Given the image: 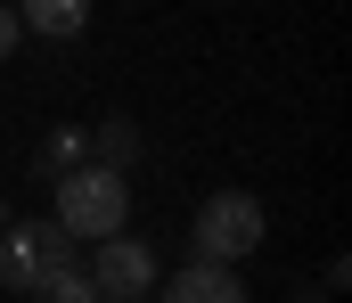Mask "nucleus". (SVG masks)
I'll list each match as a JSON object with an SVG mask.
<instances>
[{"instance_id": "f257e3e1", "label": "nucleus", "mask_w": 352, "mask_h": 303, "mask_svg": "<svg viewBox=\"0 0 352 303\" xmlns=\"http://www.w3.org/2000/svg\"><path fill=\"white\" fill-rule=\"evenodd\" d=\"M58 221H66V238L74 246H90V238H107V229H123L131 221V181H123V164H66L58 172Z\"/></svg>"}, {"instance_id": "f03ea898", "label": "nucleus", "mask_w": 352, "mask_h": 303, "mask_svg": "<svg viewBox=\"0 0 352 303\" xmlns=\"http://www.w3.org/2000/svg\"><path fill=\"white\" fill-rule=\"evenodd\" d=\"M188 238H197V254H213V262H246L270 238V213H263V197H246V189H213V197L197 205Z\"/></svg>"}, {"instance_id": "7ed1b4c3", "label": "nucleus", "mask_w": 352, "mask_h": 303, "mask_svg": "<svg viewBox=\"0 0 352 303\" xmlns=\"http://www.w3.org/2000/svg\"><path fill=\"white\" fill-rule=\"evenodd\" d=\"M90 287H98L107 303H148L156 287H164V262H156L148 238L107 229V238H90Z\"/></svg>"}, {"instance_id": "20e7f679", "label": "nucleus", "mask_w": 352, "mask_h": 303, "mask_svg": "<svg viewBox=\"0 0 352 303\" xmlns=\"http://www.w3.org/2000/svg\"><path fill=\"white\" fill-rule=\"evenodd\" d=\"M58 262H74L66 221H0V287L8 295H33L41 271H58Z\"/></svg>"}, {"instance_id": "39448f33", "label": "nucleus", "mask_w": 352, "mask_h": 303, "mask_svg": "<svg viewBox=\"0 0 352 303\" xmlns=\"http://www.w3.org/2000/svg\"><path fill=\"white\" fill-rule=\"evenodd\" d=\"M173 303H246V271H238V262L197 254L188 271H173Z\"/></svg>"}, {"instance_id": "423d86ee", "label": "nucleus", "mask_w": 352, "mask_h": 303, "mask_svg": "<svg viewBox=\"0 0 352 303\" xmlns=\"http://www.w3.org/2000/svg\"><path fill=\"white\" fill-rule=\"evenodd\" d=\"M90 8H98V0H16V25H25L33 41H82Z\"/></svg>"}, {"instance_id": "0eeeda50", "label": "nucleus", "mask_w": 352, "mask_h": 303, "mask_svg": "<svg viewBox=\"0 0 352 303\" xmlns=\"http://www.w3.org/2000/svg\"><path fill=\"white\" fill-rule=\"evenodd\" d=\"M41 303H90L98 287H90V271L82 262H58V271H41V287H33Z\"/></svg>"}, {"instance_id": "6e6552de", "label": "nucleus", "mask_w": 352, "mask_h": 303, "mask_svg": "<svg viewBox=\"0 0 352 303\" xmlns=\"http://www.w3.org/2000/svg\"><path fill=\"white\" fill-rule=\"evenodd\" d=\"M131 148H140V139H131V123H98V156H107V164H123Z\"/></svg>"}, {"instance_id": "1a4fd4ad", "label": "nucleus", "mask_w": 352, "mask_h": 303, "mask_svg": "<svg viewBox=\"0 0 352 303\" xmlns=\"http://www.w3.org/2000/svg\"><path fill=\"white\" fill-rule=\"evenodd\" d=\"M90 139L82 131H50V172H66V164H74V156H82Z\"/></svg>"}, {"instance_id": "9d476101", "label": "nucleus", "mask_w": 352, "mask_h": 303, "mask_svg": "<svg viewBox=\"0 0 352 303\" xmlns=\"http://www.w3.org/2000/svg\"><path fill=\"white\" fill-rule=\"evenodd\" d=\"M16 41H25V25H16V0H0V58H16Z\"/></svg>"}, {"instance_id": "9b49d317", "label": "nucleus", "mask_w": 352, "mask_h": 303, "mask_svg": "<svg viewBox=\"0 0 352 303\" xmlns=\"http://www.w3.org/2000/svg\"><path fill=\"white\" fill-rule=\"evenodd\" d=\"M0 221H8V205H0Z\"/></svg>"}]
</instances>
